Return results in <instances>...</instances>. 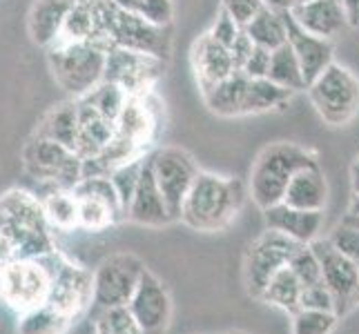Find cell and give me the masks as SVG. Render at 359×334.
I'll return each mask as SVG.
<instances>
[{
    "label": "cell",
    "mask_w": 359,
    "mask_h": 334,
    "mask_svg": "<svg viewBox=\"0 0 359 334\" xmlns=\"http://www.w3.org/2000/svg\"><path fill=\"white\" fill-rule=\"evenodd\" d=\"M150 163L170 212L175 221H179L185 196L199 176V167H196L194 158L181 147H161L150 156Z\"/></svg>",
    "instance_id": "obj_13"
},
{
    "label": "cell",
    "mask_w": 359,
    "mask_h": 334,
    "mask_svg": "<svg viewBox=\"0 0 359 334\" xmlns=\"http://www.w3.org/2000/svg\"><path fill=\"white\" fill-rule=\"evenodd\" d=\"M245 196V185L239 179L199 172L192 190L185 196L179 221L196 232L226 230L241 212Z\"/></svg>",
    "instance_id": "obj_1"
},
{
    "label": "cell",
    "mask_w": 359,
    "mask_h": 334,
    "mask_svg": "<svg viewBox=\"0 0 359 334\" xmlns=\"http://www.w3.org/2000/svg\"><path fill=\"white\" fill-rule=\"evenodd\" d=\"M302 290L304 288H302L299 279H297L294 272L286 265L268 281V286L264 288L259 299L292 316L302 307Z\"/></svg>",
    "instance_id": "obj_28"
},
{
    "label": "cell",
    "mask_w": 359,
    "mask_h": 334,
    "mask_svg": "<svg viewBox=\"0 0 359 334\" xmlns=\"http://www.w3.org/2000/svg\"><path fill=\"white\" fill-rule=\"evenodd\" d=\"M252 49H255V43L250 41V36H248V34L241 29V34L237 36V41H234V43L230 45V54H232V60H234V67L241 69V67L245 65L248 56L252 54Z\"/></svg>",
    "instance_id": "obj_45"
},
{
    "label": "cell",
    "mask_w": 359,
    "mask_h": 334,
    "mask_svg": "<svg viewBox=\"0 0 359 334\" xmlns=\"http://www.w3.org/2000/svg\"><path fill=\"white\" fill-rule=\"evenodd\" d=\"M330 241L335 243L337 250H341L351 258L353 265L357 267V274H359V230L355 225H351L348 221H341L335 228V232L330 234Z\"/></svg>",
    "instance_id": "obj_40"
},
{
    "label": "cell",
    "mask_w": 359,
    "mask_h": 334,
    "mask_svg": "<svg viewBox=\"0 0 359 334\" xmlns=\"http://www.w3.org/2000/svg\"><path fill=\"white\" fill-rule=\"evenodd\" d=\"M132 14H139L147 22L158 25V27H172L175 5H172V0H136Z\"/></svg>",
    "instance_id": "obj_39"
},
{
    "label": "cell",
    "mask_w": 359,
    "mask_h": 334,
    "mask_svg": "<svg viewBox=\"0 0 359 334\" xmlns=\"http://www.w3.org/2000/svg\"><path fill=\"white\" fill-rule=\"evenodd\" d=\"M315 250L319 263H321V274H324V283L330 290L332 299H335V312L337 316L351 314L359 305V274L353 261L346 256L341 250H337L335 243L330 239H317L311 243Z\"/></svg>",
    "instance_id": "obj_14"
},
{
    "label": "cell",
    "mask_w": 359,
    "mask_h": 334,
    "mask_svg": "<svg viewBox=\"0 0 359 334\" xmlns=\"http://www.w3.org/2000/svg\"><path fill=\"white\" fill-rule=\"evenodd\" d=\"M348 214L355 216V218H359V194L353 196V203H351V212Z\"/></svg>",
    "instance_id": "obj_50"
},
{
    "label": "cell",
    "mask_w": 359,
    "mask_h": 334,
    "mask_svg": "<svg viewBox=\"0 0 359 334\" xmlns=\"http://www.w3.org/2000/svg\"><path fill=\"white\" fill-rule=\"evenodd\" d=\"M107 49L88 41H58L49 47V69L56 83L72 96L90 94L105 76Z\"/></svg>",
    "instance_id": "obj_5"
},
{
    "label": "cell",
    "mask_w": 359,
    "mask_h": 334,
    "mask_svg": "<svg viewBox=\"0 0 359 334\" xmlns=\"http://www.w3.org/2000/svg\"><path fill=\"white\" fill-rule=\"evenodd\" d=\"M52 288V270L41 258H14L0 265V301L18 314L47 301Z\"/></svg>",
    "instance_id": "obj_8"
},
{
    "label": "cell",
    "mask_w": 359,
    "mask_h": 334,
    "mask_svg": "<svg viewBox=\"0 0 359 334\" xmlns=\"http://www.w3.org/2000/svg\"><path fill=\"white\" fill-rule=\"evenodd\" d=\"M79 334H96V332H94V328H92V321H90V326H88V330H83V332H79Z\"/></svg>",
    "instance_id": "obj_53"
},
{
    "label": "cell",
    "mask_w": 359,
    "mask_h": 334,
    "mask_svg": "<svg viewBox=\"0 0 359 334\" xmlns=\"http://www.w3.org/2000/svg\"><path fill=\"white\" fill-rule=\"evenodd\" d=\"M286 205L299 207V209H313V212H324V207L328 203V183L324 172H321L319 163L308 165L299 169L292 176L283 201Z\"/></svg>",
    "instance_id": "obj_23"
},
{
    "label": "cell",
    "mask_w": 359,
    "mask_h": 334,
    "mask_svg": "<svg viewBox=\"0 0 359 334\" xmlns=\"http://www.w3.org/2000/svg\"><path fill=\"white\" fill-rule=\"evenodd\" d=\"M126 218H130L132 223H139V225H147V228H161L175 221V216H172L170 207L163 199V192H161L158 183L154 179L150 156L143 160L139 188H136L132 196Z\"/></svg>",
    "instance_id": "obj_16"
},
{
    "label": "cell",
    "mask_w": 359,
    "mask_h": 334,
    "mask_svg": "<svg viewBox=\"0 0 359 334\" xmlns=\"http://www.w3.org/2000/svg\"><path fill=\"white\" fill-rule=\"evenodd\" d=\"M264 5L275 9V11H290L292 9V0H264Z\"/></svg>",
    "instance_id": "obj_48"
},
{
    "label": "cell",
    "mask_w": 359,
    "mask_h": 334,
    "mask_svg": "<svg viewBox=\"0 0 359 334\" xmlns=\"http://www.w3.org/2000/svg\"><path fill=\"white\" fill-rule=\"evenodd\" d=\"M0 232L16 243L18 258H41L56 250L43 201L25 190L0 196Z\"/></svg>",
    "instance_id": "obj_2"
},
{
    "label": "cell",
    "mask_w": 359,
    "mask_h": 334,
    "mask_svg": "<svg viewBox=\"0 0 359 334\" xmlns=\"http://www.w3.org/2000/svg\"><path fill=\"white\" fill-rule=\"evenodd\" d=\"M145 265L139 256L118 252L101 261L94 270V303L92 307L128 305L139 288Z\"/></svg>",
    "instance_id": "obj_10"
},
{
    "label": "cell",
    "mask_w": 359,
    "mask_h": 334,
    "mask_svg": "<svg viewBox=\"0 0 359 334\" xmlns=\"http://www.w3.org/2000/svg\"><path fill=\"white\" fill-rule=\"evenodd\" d=\"M283 16H286L288 45L292 47L297 58H299L304 78L311 85L321 71L335 63V60H332V56H335V45L328 39H319V36L308 34L304 27H299V22L292 18L290 11H283Z\"/></svg>",
    "instance_id": "obj_17"
},
{
    "label": "cell",
    "mask_w": 359,
    "mask_h": 334,
    "mask_svg": "<svg viewBox=\"0 0 359 334\" xmlns=\"http://www.w3.org/2000/svg\"><path fill=\"white\" fill-rule=\"evenodd\" d=\"M212 39L217 41V43H221L224 47H228L230 49V45L237 41V36L241 34V27L237 22H234V18L228 14L226 9H221L219 11V16H217V20H215V25H212V29L208 32Z\"/></svg>",
    "instance_id": "obj_43"
},
{
    "label": "cell",
    "mask_w": 359,
    "mask_h": 334,
    "mask_svg": "<svg viewBox=\"0 0 359 334\" xmlns=\"http://www.w3.org/2000/svg\"><path fill=\"white\" fill-rule=\"evenodd\" d=\"M18 258V250H16V243L11 241L5 232H0V265H5L9 261Z\"/></svg>",
    "instance_id": "obj_46"
},
{
    "label": "cell",
    "mask_w": 359,
    "mask_h": 334,
    "mask_svg": "<svg viewBox=\"0 0 359 334\" xmlns=\"http://www.w3.org/2000/svg\"><path fill=\"white\" fill-rule=\"evenodd\" d=\"M346 16H348V25H353V27H357L359 25V0H339Z\"/></svg>",
    "instance_id": "obj_47"
},
{
    "label": "cell",
    "mask_w": 359,
    "mask_h": 334,
    "mask_svg": "<svg viewBox=\"0 0 359 334\" xmlns=\"http://www.w3.org/2000/svg\"><path fill=\"white\" fill-rule=\"evenodd\" d=\"M306 3H313V0H292V7H299V5H306Z\"/></svg>",
    "instance_id": "obj_52"
},
{
    "label": "cell",
    "mask_w": 359,
    "mask_h": 334,
    "mask_svg": "<svg viewBox=\"0 0 359 334\" xmlns=\"http://www.w3.org/2000/svg\"><path fill=\"white\" fill-rule=\"evenodd\" d=\"M290 14L308 34L328 41L339 36L341 29L348 25V16H346L339 0H313V3L292 7Z\"/></svg>",
    "instance_id": "obj_20"
},
{
    "label": "cell",
    "mask_w": 359,
    "mask_h": 334,
    "mask_svg": "<svg viewBox=\"0 0 359 334\" xmlns=\"http://www.w3.org/2000/svg\"><path fill=\"white\" fill-rule=\"evenodd\" d=\"M290 319L292 334H332L339 323V316L335 312L321 310H297Z\"/></svg>",
    "instance_id": "obj_36"
},
{
    "label": "cell",
    "mask_w": 359,
    "mask_h": 334,
    "mask_svg": "<svg viewBox=\"0 0 359 334\" xmlns=\"http://www.w3.org/2000/svg\"><path fill=\"white\" fill-rule=\"evenodd\" d=\"M143 156L141 158H134L130 163H123L118 165L116 169H112V174H109V181L114 183V188L118 192V199L123 203V209H126L128 214V207L132 203V196L139 188V181H141V169H143Z\"/></svg>",
    "instance_id": "obj_37"
},
{
    "label": "cell",
    "mask_w": 359,
    "mask_h": 334,
    "mask_svg": "<svg viewBox=\"0 0 359 334\" xmlns=\"http://www.w3.org/2000/svg\"><path fill=\"white\" fill-rule=\"evenodd\" d=\"M27 174L52 190H74L83 179V158L52 139L32 136L22 150Z\"/></svg>",
    "instance_id": "obj_6"
},
{
    "label": "cell",
    "mask_w": 359,
    "mask_h": 334,
    "mask_svg": "<svg viewBox=\"0 0 359 334\" xmlns=\"http://www.w3.org/2000/svg\"><path fill=\"white\" fill-rule=\"evenodd\" d=\"M243 32L250 36V41L255 45L266 47L270 52H275L277 47L288 43V29H286V16H283V11H275L266 5Z\"/></svg>",
    "instance_id": "obj_29"
},
{
    "label": "cell",
    "mask_w": 359,
    "mask_h": 334,
    "mask_svg": "<svg viewBox=\"0 0 359 334\" xmlns=\"http://www.w3.org/2000/svg\"><path fill=\"white\" fill-rule=\"evenodd\" d=\"M344 221H348V223H351V225H355V228L359 230V218H355V216H351V214H348V216H346Z\"/></svg>",
    "instance_id": "obj_51"
},
{
    "label": "cell",
    "mask_w": 359,
    "mask_h": 334,
    "mask_svg": "<svg viewBox=\"0 0 359 334\" xmlns=\"http://www.w3.org/2000/svg\"><path fill=\"white\" fill-rule=\"evenodd\" d=\"M92 328L96 334H143L139 321L134 319L128 305L94 307Z\"/></svg>",
    "instance_id": "obj_34"
},
{
    "label": "cell",
    "mask_w": 359,
    "mask_h": 334,
    "mask_svg": "<svg viewBox=\"0 0 359 334\" xmlns=\"http://www.w3.org/2000/svg\"><path fill=\"white\" fill-rule=\"evenodd\" d=\"M52 270V288L47 303L76 321L94 303V274L85 267L74 265L56 250L43 256Z\"/></svg>",
    "instance_id": "obj_9"
},
{
    "label": "cell",
    "mask_w": 359,
    "mask_h": 334,
    "mask_svg": "<svg viewBox=\"0 0 359 334\" xmlns=\"http://www.w3.org/2000/svg\"><path fill=\"white\" fill-rule=\"evenodd\" d=\"M292 98L290 90L279 88L277 83L268 78H250L245 83L243 94V116L248 114H264L270 109H283Z\"/></svg>",
    "instance_id": "obj_27"
},
{
    "label": "cell",
    "mask_w": 359,
    "mask_h": 334,
    "mask_svg": "<svg viewBox=\"0 0 359 334\" xmlns=\"http://www.w3.org/2000/svg\"><path fill=\"white\" fill-rule=\"evenodd\" d=\"M143 334H165L172 321V296L168 288L145 267L132 301L128 303Z\"/></svg>",
    "instance_id": "obj_15"
},
{
    "label": "cell",
    "mask_w": 359,
    "mask_h": 334,
    "mask_svg": "<svg viewBox=\"0 0 359 334\" xmlns=\"http://www.w3.org/2000/svg\"><path fill=\"white\" fill-rule=\"evenodd\" d=\"M268 81L277 83L283 90H290L292 94L308 88V83L304 78V69L299 65V58H297V54L292 52V47L288 43L277 47L275 52H272Z\"/></svg>",
    "instance_id": "obj_31"
},
{
    "label": "cell",
    "mask_w": 359,
    "mask_h": 334,
    "mask_svg": "<svg viewBox=\"0 0 359 334\" xmlns=\"http://www.w3.org/2000/svg\"><path fill=\"white\" fill-rule=\"evenodd\" d=\"M315 163H319L317 156L306 147L294 143H275L266 147L255 160L248 192L259 207L268 209L283 201V194L297 172Z\"/></svg>",
    "instance_id": "obj_4"
},
{
    "label": "cell",
    "mask_w": 359,
    "mask_h": 334,
    "mask_svg": "<svg viewBox=\"0 0 359 334\" xmlns=\"http://www.w3.org/2000/svg\"><path fill=\"white\" fill-rule=\"evenodd\" d=\"M76 107H79V125H81L76 154L85 160L101 154L103 147L114 139L116 123L105 118L85 96L76 98Z\"/></svg>",
    "instance_id": "obj_22"
},
{
    "label": "cell",
    "mask_w": 359,
    "mask_h": 334,
    "mask_svg": "<svg viewBox=\"0 0 359 334\" xmlns=\"http://www.w3.org/2000/svg\"><path fill=\"white\" fill-rule=\"evenodd\" d=\"M79 132H81L79 107H76V101H72V103H63L49 111L34 134L43 136V139H52L60 145L69 147L72 152H76Z\"/></svg>",
    "instance_id": "obj_24"
},
{
    "label": "cell",
    "mask_w": 359,
    "mask_h": 334,
    "mask_svg": "<svg viewBox=\"0 0 359 334\" xmlns=\"http://www.w3.org/2000/svg\"><path fill=\"white\" fill-rule=\"evenodd\" d=\"M192 65H194V74H196V81H199L201 92L212 90L215 85H219L221 81H226L228 76H232V74L237 71L230 49L217 43L210 34H203L194 41Z\"/></svg>",
    "instance_id": "obj_18"
},
{
    "label": "cell",
    "mask_w": 359,
    "mask_h": 334,
    "mask_svg": "<svg viewBox=\"0 0 359 334\" xmlns=\"http://www.w3.org/2000/svg\"><path fill=\"white\" fill-rule=\"evenodd\" d=\"M266 212V225L286 234L299 245H311L319 239V232L324 228V212H313V209H299L286 203H277Z\"/></svg>",
    "instance_id": "obj_19"
},
{
    "label": "cell",
    "mask_w": 359,
    "mask_h": 334,
    "mask_svg": "<svg viewBox=\"0 0 359 334\" xmlns=\"http://www.w3.org/2000/svg\"><path fill=\"white\" fill-rule=\"evenodd\" d=\"M245 83H248V76L241 69H237L232 76L215 85L212 90L203 92L205 105L210 107V111H215L219 116H243Z\"/></svg>",
    "instance_id": "obj_26"
},
{
    "label": "cell",
    "mask_w": 359,
    "mask_h": 334,
    "mask_svg": "<svg viewBox=\"0 0 359 334\" xmlns=\"http://www.w3.org/2000/svg\"><path fill=\"white\" fill-rule=\"evenodd\" d=\"M163 58L134 52L126 47H109L103 81L114 83L130 98H143L163 71Z\"/></svg>",
    "instance_id": "obj_12"
},
{
    "label": "cell",
    "mask_w": 359,
    "mask_h": 334,
    "mask_svg": "<svg viewBox=\"0 0 359 334\" xmlns=\"http://www.w3.org/2000/svg\"><path fill=\"white\" fill-rule=\"evenodd\" d=\"M85 98H88V101L101 111L105 118L116 123V118L121 116V111H123V107H126L130 96L123 92L118 85L103 81L101 85H96L90 94H85Z\"/></svg>",
    "instance_id": "obj_35"
},
{
    "label": "cell",
    "mask_w": 359,
    "mask_h": 334,
    "mask_svg": "<svg viewBox=\"0 0 359 334\" xmlns=\"http://www.w3.org/2000/svg\"><path fill=\"white\" fill-rule=\"evenodd\" d=\"M306 90L317 114L332 127L351 123L359 109V81L337 63L326 67Z\"/></svg>",
    "instance_id": "obj_7"
},
{
    "label": "cell",
    "mask_w": 359,
    "mask_h": 334,
    "mask_svg": "<svg viewBox=\"0 0 359 334\" xmlns=\"http://www.w3.org/2000/svg\"><path fill=\"white\" fill-rule=\"evenodd\" d=\"M270 58H272L270 49L255 45L252 54L248 56V60H245V65L241 67V71L245 74V76H250V78H268Z\"/></svg>",
    "instance_id": "obj_44"
},
{
    "label": "cell",
    "mask_w": 359,
    "mask_h": 334,
    "mask_svg": "<svg viewBox=\"0 0 359 334\" xmlns=\"http://www.w3.org/2000/svg\"><path fill=\"white\" fill-rule=\"evenodd\" d=\"M226 334H245V332H226Z\"/></svg>",
    "instance_id": "obj_54"
},
{
    "label": "cell",
    "mask_w": 359,
    "mask_h": 334,
    "mask_svg": "<svg viewBox=\"0 0 359 334\" xmlns=\"http://www.w3.org/2000/svg\"><path fill=\"white\" fill-rule=\"evenodd\" d=\"M288 267L294 272V277L299 279L302 288L308 286H317V283H324V274H321V263L315 254L311 245H302L290 258Z\"/></svg>",
    "instance_id": "obj_38"
},
{
    "label": "cell",
    "mask_w": 359,
    "mask_h": 334,
    "mask_svg": "<svg viewBox=\"0 0 359 334\" xmlns=\"http://www.w3.org/2000/svg\"><path fill=\"white\" fill-rule=\"evenodd\" d=\"M76 0H34L29 9L27 27L36 45L52 47L63 36L65 20Z\"/></svg>",
    "instance_id": "obj_21"
},
{
    "label": "cell",
    "mask_w": 359,
    "mask_h": 334,
    "mask_svg": "<svg viewBox=\"0 0 359 334\" xmlns=\"http://www.w3.org/2000/svg\"><path fill=\"white\" fill-rule=\"evenodd\" d=\"M74 319L63 314L52 303H43L39 307L22 312L18 319V334H67Z\"/></svg>",
    "instance_id": "obj_30"
},
{
    "label": "cell",
    "mask_w": 359,
    "mask_h": 334,
    "mask_svg": "<svg viewBox=\"0 0 359 334\" xmlns=\"http://www.w3.org/2000/svg\"><path fill=\"white\" fill-rule=\"evenodd\" d=\"M351 185H353V194H359V154L355 156L351 165Z\"/></svg>",
    "instance_id": "obj_49"
},
{
    "label": "cell",
    "mask_w": 359,
    "mask_h": 334,
    "mask_svg": "<svg viewBox=\"0 0 359 334\" xmlns=\"http://www.w3.org/2000/svg\"><path fill=\"white\" fill-rule=\"evenodd\" d=\"M299 243H294L288 239L286 234H281L277 230H266L259 237L250 250L245 254V265H243V279L245 288L255 299H259L268 286V281L277 274L281 267H286L290 263L292 254L299 250Z\"/></svg>",
    "instance_id": "obj_11"
},
{
    "label": "cell",
    "mask_w": 359,
    "mask_h": 334,
    "mask_svg": "<svg viewBox=\"0 0 359 334\" xmlns=\"http://www.w3.org/2000/svg\"><path fill=\"white\" fill-rule=\"evenodd\" d=\"M299 310L335 312V299H332V294L326 288V283H317V286H308L302 290V307Z\"/></svg>",
    "instance_id": "obj_41"
},
{
    "label": "cell",
    "mask_w": 359,
    "mask_h": 334,
    "mask_svg": "<svg viewBox=\"0 0 359 334\" xmlns=\"http://www.w3.org/2000/svg\"><path fill=\"white\" fill-rule=\"evenodd\" d=\"M154 132V116L143 98H128L121 116L116 118V134L128 139L130 143L145 150Z\"/></svg>",
    "instance_id": "obj_25"
},
{
    "label": "cell",
    "mask_w": 359,
    "mask_h": 334,
    "mask_svg": "<svg viewBox=\"0 0 359 334\" xmlns=\"http://www.w3.org/2000/svg\"><path fill=\"white\" fill-rule=\"evenodd\" d=\"M76 196H79V228L83 230L103 232L126 216L123 207L105 199H98V196L92 194H76Z\"/></svg>",
    "instance_id": "obj_32"
},
{
    "label": "cell",
    "mask_w": 359,
    "mask_h": 334,
    "mask_svg": "<svg viewBox=\"0 0 359 334\" xmlns=\"http://www.w3.org/2000/svg\"><path fill=\"white\" fill-rule=\"evenodd\" d=\"M41 201L54 230L69 232L79 228V196L74 190H49Z\"/></svg>",
    "instance_id": "obj_33"
},
{
    "label": "cell",
    "mask_w": 359,
    "mask_h": 334,
    "mask_svg": "<svg viewBox=\"0 0 359 334\" xmlns=\"http://www.w3.org/2000/svg\"><path fill=\"white\" fill-rule=\"evenodd\" d=\"M98 16V45L126 47L134 52L152 54L156 58H168L172 49L170 27L147 22L139 14H132L116 7L112 0H96Z\"/></svg>",
    "instance_id": "obj_3"
},
{
    "label": "cell",
    "mask_w": 359,
    "mask_h": 334,
    "mask_svg": "<svg viewBox=\"0 0 359 334\" xmlns=\"http://www.w3.org/2000/svg\"><path fill=\"white\" fill-rule=\"evenodd\" d=\"M221 9H226L241 29L252 22V18L264 9V0H221Z\"/></svg>",
    "instance_id": "obj_42"
}]
</instances>
